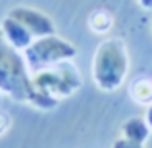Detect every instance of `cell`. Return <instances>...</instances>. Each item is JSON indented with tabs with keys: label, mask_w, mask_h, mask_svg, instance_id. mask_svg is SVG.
<instances>
[{
	"label": "cell",
	"mask_w": 152,
	"mask_h": 148,
	"mask_svg": "<svg viewBox=\"0 0 152 148\" xmlns=\"http://www.w3.org/2000/svg\"><path fill=\"white\" fill-rule=\"evenodd\" d=\"M129 94L135 102L139 104H152V79L148 77H141L135 79L129 87Z\"/></svg>",
	"instance_id": "8"
},
{
	"label": "cell",
	"mask_w": 152,
	"mask_h": 148,
	"mask_svg": "<svg viewBox=\"0 0 152 148\" xmlns=\"http://www.w3.org/2000/svg\"><path fill=\"white\" fill-rule=\"evenodd\" d=\"M0 33L6 39V42L10 46H14L15 50L23 52L31 46V42L35 41V37L23 27V23H19L15 17H12L10 14L4 15V19L0 21Z\"/></svg>",
	"instance_id": "5"
},
{
	"label": "cell",
	"mask_w": 152,
	"mask_h": 148,
	"mask_svg": "<svg viewBox=\"0 0 152 148\" xmlns=\"http://www.w3.org/2000/svg\"><path fill=\"white\" fill-rule=\"evenodd\" d=\"M10 125H12L10 115H8L6 112H0V137H2V135L6 133L8 129H10Z\"/></svg>",
	"instance_id": "10"
},
{
	"label": "cell",
	"mask_w": 152,
	"mask_h": 148,
	"mask_svg": "<svg viewBox=\"0 0 152 148\" xmlns=\"http://www.w3.org/2000/svg\"><path fill=\"white\" fill-rule=\"evenodd\" d=\"M0 100H2V90H0Z\"/></svg>",
	"instance_id": "12"
},
{
	"label": "cell",
	"mask_w": 152,
	"mask_h": 148,
	"mask_svg": "<svg viewBox=\"0 0 152 148\" xmlns=\"http://www.w3.org/2000/svg\"><path fill=\"white\" fill-rule=\"evenodd\" d=\"M89 29L96 35H104L114 27V14L106 8H96L89 14Z\"/></svg>",
	"instance_id": "7"
},
{
	"label": "cell",
	"mask_w": 152,
	"mask_h": 148,
	"mask_svg": "<svg viewBox=\"0 0 152 148\" xmlns=\"http://www.w3.org/2000/svg\"><path fill=\"white\" fill-rule=\"evenodd\" d=\"M129 71V56L123 39L110 37L96 46L91 62V75L94 85L104 93H114L123 85Z\"/></svg>",
	"instance_id": "2"
},
{
	"label": "cell",
	"mask_w": 152,
	"mask_h": 148,
	"mask_svg": "<svg viewBox=\"0 0 152 148\" xmlns=\"http://www.w3.org/2000/svg\"><path fill=\"white\" fill-rule=\"evenodd\" d=\"M31 83H33V94L29 104L41 110H52L62 98L71 96L75 90L81 89L83 81L79 69L73 66L71 60H67L31 73Z\"/></svg>",
	"instance_id": "1"
},
{
	"label": "cell",
	"mask_w": 152,
	"mask_h": 148,
	"mask_svg": "<svg viewBox=\"0 0 152 148\" xmlns=\"http://www.w3.org/2000/svg\"><path fill=\"white\" fill-rule=\"evenodd\" d=\"M121 133H123L125 139L142 144L150 135V125L146 123V119H142V117H129L121 125Z\"/></svg>",
	"instance_id": "6"
},
{
	"label": "cell",
	"mask_w": 152,
	"mask_h": 148,
	"mask_svg": "<svg viewBox=\"0 0 152 148\" xmlns=\"http://www.w3.org/2000/svg\"><path fill=\"white\" fill-rule=\"evenodd\" d=\"M114 148H142L141 142H135V141H129V139H118L114 142Z\"/></svg>",
	"instance_id": "9"
},
{
	"label": "cell",
	"mask_w": 152,
	"mask_h": 148,
	"mask_svg": "<svg viewBox=\"0 0 152 148\" xmlns=\"http://www.w3.org/2000/svg\"><path fill=\"white\" fill-rule=\"evenodd\" d=\"M139 6L145 8V10H152V0H137Z\"/></svg>",
	"instance_id": "11"
},
{
	"label": "cell",
	"mask_w": 152,
	"mask_h": 148,
	"mask_svg": "<svg viewBox=\"0 0 152 148\" xmlns=\"http://www.w3.org/2000/svg\"><path fill=\"white\" fill-rule=\"evenodd\" d=\"M75 56H77L75 44L56 33L35 39L29 48L23 50V58H25L31 73L45 69V67H50V66H56L60 62L73 60Z\"/></svg>",
	"instance_id": "3"
},
{
	"label": "cell",
	"mask_w": 152,
	"mask_h": 148,
	"mask_svg": "<svg viewBox=\"0 0 152 148\" xmlns=\"http://www.w3.org/2000/svg\"><path fill=\"white\" fill-rule=\"evenodd\" d=\"M8 14H10L12 17H15L19 23H23V27H25L35 39H41V37L56 33V25H54V21H52V17L48 14H45V12H41L39 8L15 6V8H12Z\"/></svg>",
	"instance_id": "4"
}]
</instances>
